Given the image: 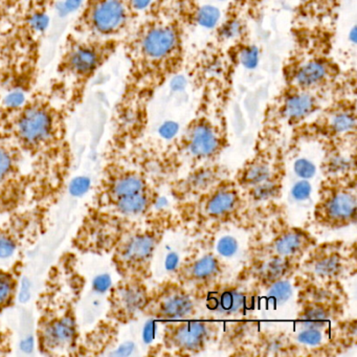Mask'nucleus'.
Instances as JSON below:
<instances>
[{
  "instance_id": "nucleus-1",
  "label": "nucleus",
  "mask_w": 357,
  "mask_h": 357,
  "mask_svg": "<svg viewBox=\"0 0 357 357\" xmlns=\"http://www.w3.org/2000/svg\"><path fill=\"white\" fill-rule=\"evenodd\" d=\"M189 0H154L141 24L129 33L130 74L125 103L145 108L183 68L185 35L192 17Z\"/></svg>"
},
{
  "instance_id": "nucleus-30",
  "label": "nucleus",
  "mask_w": 357,
  "mask_h": 357,
  "mask_svg": "<svg viewBox=\"0 0 357 357\" xmlns=\"http://www.w3.org/2000/svg\"><path fill=\"white\" fill-rule=\"evenodd\" d=\"M91 187V181L86 177H77L70 183V192L72 195L79 197L84 195Z\"/></svg>"
},
{
  "instance_id": "nucleus-17",
  "label": "nucleus",
  "mask_w": 357,
  "mask_h": 357,
  "mask_svg": "<svg viewBox=\"0 0 357 357\" xmlns=\"http://www.w3.org/2000/svg\"><path fill=\"white\" fill-rule=\"evenodd\" d=\"M301 258L284 257H262L250 267V275L261 287H266L273 282L287 279L296 268H298Z\"/></svg>"
},
{
  "instance_id": "nucleus-40",
  "label": "nucleus",
  "mask_w": 357,
  "mask_h": 357,
  "mask_svg": "<svg viewBox=\"0 0 357 357\" xmlns=\"http://www.w3.org/2000/svg\"><path fill=\"white\" fill-rule=\"evenodd\" d=\"M20 298L22 302H26L30 298V286H29V283L24 282L22 287V291H20Z\"/></svg>"
},
{
  "instance_id": "nucleus-14",
  "label": "nucleus",
  "mask_w": 357,
  "mask_h": 357,
  "mask_svg": "<svg viewBox=\"0 0 357 357\" xmlns=\"http://www.w3.org/2000/svg\"><path fill=\"white\" fill-rule=\"evenodd\" d=\"M240 206L237 183L222 179L206 191L202 202V212L208 218L225 219L236 212Z\"/></svg>"
},
{
  "instance_id": "nucleus-32",
  "label": "nucleus",
  "mask_w": 357,
  "mask_h": 357,
  "mask_svg": "<svg viewBox=\"0 0 357 357\" xmlns=\"http://www.w3.org/2000/svg\"><path fill=\"white\" fill-rule=\"evenodd\" d=\"M15 243L10 238L0 236V258H9L15 252Z\"/></svg>"
},
{
  "instance_id": "nucleus-12",
  "label": "nucleus",
  "mask_w": 357,
  "mask_h": 357,
  "mask_svg": "<svg viewBox=\"0 0 357 357\" xmlns=\"http://www.w3.org/2000/svg\"><path fill=\"white\" fill-rule=\"evenodd\" d=\"M54 123L53 112L45 104H30L18 116V137L28 145H40L51 137Z\"/></svg>"
},
{
  "instance_id": "nucleus-38",
  "label": "nucleus",
  "mask_w": 357,
  "mask_h": 357,
  "mask_svg": "<svg viewBox=\"0 0 357 357\" xmlns=\"http://www.w3.org/2000/svg\"><path fill=\"white\" fill-rule=\"evenodd\" d=\"M133 350V344L131 342H126V344H122L120 348L118 349L114 354L116 355H129L131 354Z\"/></svg>"
},
{
  "instance_id": "nucleus-10",
  "label": "nucleus",
  "mask_w": 357,
  "mask_h": 357,
  "mask_svg": "<svg viewBox=\"0 0 357 357\" xmlns=\"http://www.w3.org/2000/svg\"><path fill=\"white\" fill-rule=\"evenodd\" d=\"M114 43L101 40L75 43L64 57L63 70L76 78L91 76L112 53Z\"/></svg>"
},
{
  "instance_id": "nucleus-4",
  "label": "nucleus",
  "mask_w": 357,
  "mask_h": 357,
  "mask_svg": "<svg viewBox=\"0 0 357 357\" xmlns=\"http://www.w3.org/2000/svg\"><path fill=\"white\" fill-rule=\"evenodd\" d=\"M298 296V321L303 328L323 329L344 313V296L338 282L321 283L303 278Z\"/></svg>"
},
{
  "instance_id": "nucleus-27",
  "label": "nucleus",
  "mask_w": 357,
  "mask_h": 357,
  "mask_svg": "<svg viewBox=\"0 0 357 357\" xmlns=\"http://www.w3.org/2000/svg\"><path fill=\"white\" fill-rule=\"evenodd\" d=\"M294 171L296 176L300 177L301 179L309 181L317 174V167L311 160H307V158H298L294 162Z\"/></svg>"
},
{
  "instance_id": "nucleus-35",
  "label": "nucleus",
  "mask_w": 357,
  "mask_h": 357,
  "mask_svg": "<svg viewBox=\"0 0 357 357\" xmlns=\"http://www.w3.org/2000/svg\"><path fill=\"white\" fill-rule=\"evenodd\" d=\"M5 103L7 104L8 107L10 108H20V106L24 105V96L22 93H13L8 96L6 99Z\"/></svg>"
},
{
  "instance_id": "nucleus-22",
  "label": "nucleus",
  "mask_w": 357,
  "mask_h": 357,
  "mask_svg": "<svg viewBox=\"0 0 357 357\" xmlns=\"http://www.w3.org/2000/svg\"><path fill=\"white\" fill-rule=\"evenodd\" d=\"M151 204L152 196L149 193V190L116 199V208L125 216H137V215L144 214Z\"/></svg>"
},
{
  "instance_id": "nucleus-33",
  "label": "nucleus",
  "mask_w": 357,
  "mask_h": 357,
  "mask_svg": "<svg viewBox=\"0 0 357 357\" xmlns=\"http://www.w3.org/2000/svg\"><path fill=\"white\" fill-rule=\"evenodd\" d=\"M156 331H158V325H156L155 319H151V321H147L145 328H144V342L150 344V342L154 340V337H155Z\"/></svg>"
},
{
  "instance_id": "nucleus-24",
  "label": "nucleus",
  "mask_w": 357,
  "mask_h": 357,
  "mask_svg": "<svg viewBox=\"0 0 357 357\" xmlns=\"http://www.w3.org/2000/svg\"><path fill=\"white\" fill-rule=\"evenodd\" d=\"M234 15H248L254 17L257 11L261 9L265 0H231Z\"/></svg>"
},
{
  "instance_id": "nucleus-7",
  "label": "nucleus",
  "mask_w": 357,
  "mask_h": 357,
  "mask_svg": "<svg viewBox=\"0 0 357 357\" xmlns=\"http://www.w3.org/2000/svg\"><path fill=\"white\" fill-rule=\"evenodd\" d=\"M302 263L303 278L311 281L330 283L338 280L350 269V252L342 242H329L313 246Z\"/></svg>"
},
{
  "instance_id": "nucleus-5",
  "label": "nucleus",
  "mask_w": 357,
  "mask_h": 357,
  "mask_svg": "<svg viewBox=\"0 0 357 357\" xmlns=\"http://www.w3.org/2000/svg\"><path fill=\"white\" fill-rule=\"evenodd\" d=\"M197 311V300L193 292L177 281H167L149 292L144 313L154 319L181 321L195 317Z\"/></svg>"
},
{
  "instance_id": "nucleus-2",
  "label": "nucleus",
  "mask_w": 357,
  "mask_h": 357,
  "mask_svg": "<svg viewBox=\"0 0 357 357\" xmlns=\"http://www.w3.org/2000/svg\"><path fill=\"white\" fill-rule=\"evenodd\" d=\"M137 11L135 0H89L79 26L98 40L116 43L132 30Z\"/></svg>"
},
{
  "instance_id": "nucleus-39",
  "label": "nucleus",
  "mask_w": 357,
  "mask_h": 357,
  "mask_svg": "<svg viewBox=\"0 0 357 357\" xmlns=\"http://www.w3.org/2000/svg\"><path fill=\"white\" fill-rule=\"evenodd\" d=\"M22 350L24 351V352H31L34 348V340L33 337H28L26 340H22Z\"/></svg>"
},
{
  "instance_id": "nucleus-3",
  "label": "nucleus",
  "mask_w": 357,
  "mask_h": 357,
  "mask_svg": "<svg viewBox=\"0 0 357 357\" xmlns=\"http://www.w3.org/2000/svg\"><path fill=\"white\" fill-rule=\"evenodd\" d=\"M354 176L328 177L315 204L317 225L328 229H342L356 222L357 196Z\"/></svg>"
},
{
  "instance_id": "nucleus-31",
  "label": "nucleus",
  "mask_w": 357,
  "mask_h": 357,
  "mask_svg": "<svg viewBox=\"0 0 357 357\" xmlns=\"http://www.w3.org/2000/svg\"><path fill=\"white\" fill-rule=\"evenodd\" d=\"M12 158L9 152L0 148V181L5 178L11 170Z\"/></svg>"
},
{
  "instance_id": "nucleus-25",
  "label": "nucleus",
  "mask_w": 357,
  "mask_h": 357,
  "mask_svg": "<svg viewBox=\"0 0 357 357\" xmlns=\"http://www.w3.org/2000/svg\"><path fill=\"white\" fill-rule=\"evenodd\" d=\"M296 340L298 344L304 346L317 348L321 346L324 340V334L321 329H315V328H303L302 331L298 332L296 336Z\"/></svg>"
},
{
  "instance_id": "nucleus-28",
  "label": "nucleus",
  "mask_w": 357,
  "mask_h": 357,
  "mask_svg": "<svg viewBox=\"0 0 357 357\" xmlns=\"http://www.w3.org/2000/svg\"><path fill=\"white\" fill-rule=\"evenodd\" d=\"M14 281L8 273H0V308H3L12 298Z\"/></svg>"
},
{
  "instance_id": "nucleus-36",
  "label": "nucleus",
  "mask_w": 357,
  "mask_h": 357,
  "mask_svg": "<svg viewBox=\"0 0 357 357\" xmlns=\"http://www.w3.org/2000/svg\"><path fill=\"white\" fill-rule=\"evenodd\" d=\"M179 264H181V260H179V257L176 254L171 252L167 256L166 261H165V266H166L167 271L174 273Z\"/></svg>"
},
{
  "instance_id": "nucleus-11",
  "label": "nucleus",
  "mask_w": 357,
  "mask_h": 357,
  "mask_svg": "<svg viewBox=\"0 0 357 357\" xmlns=\"http://www.w3.org/2000/svg\"><path fill=\"white\" fill-rule=\"evenodd\" d=\"M222 271L218 257L204 255L183 264L181 263L174 273L176 281L194 294V291H204L216 285Z\"/></svg>"
},
{
  "instance_id": "nucleus-23",
  "label": "nucleus",
  "mask_w": 357,
  "mask_h": 357,
  "mask_svg": "<svg viewBox=\"0 0 357 357\" xmlns=\"http://www.w3.org/2000/svg\"><path fill=\"white\" fill-rule=\"evenodd\" d=\"M263 289L265 290L266 298H268L275 305L285 304L294 294L292 284L287 279L273 282Z\"/></svg>"
},
{
  "instance_id": "nucleus-19",
  "label": "nucleus",
  "mask_w": 357,
  "mask_h": 357,
  "mask_svg": "<svg viewBox=\"0 0 357 357\" xmlns=\"http://www.w3.org/2000/svg\"><path fill=\"white\" fill-rule=\"evenodd\" d=\"M75 323L70 317H63L47 325L43 340L51 349H62L72 344L75 336Z\"/></svg>"
},
{
  "instance_id": "nucleus-15",
  "label": "nucleus",
  "mask_w": 357,
  "mask_h": 357,
  "mask_svg": "<svg viewBox=\"0 0 357 357\" xmlns=\"http://www.w3.org/2000/svg\"><path fill=\"white\" fill-rule=\"evenodd\" d=\"M314 245L315 239L308 231L301 229H285L265 245L263 257L302 258Z\"/></svg>"
},
{
  "instance_id": "nucleus-20",
  "label": "nucleus",
  "mask_w": 357,
  "mask_h": 357,
  "mask_svg": "<svg viewBox=\"0 0 357 357\" xmlns=\"http://www.w3.org/2000/svg\"><path fill=\"white\" fill-rule=\"evenodd\" d=\"M219 167L208 166L197 169L192 172L185 181V191L190 193L208 191L211 188L225 179Z\"/></svg>"
},
{
  "instance_id": "nucleus-8",
  "label": "nucleus",
  "mask_w": 357,
  "mask_h": 357,
  "mask_svg": "<svg viewBox=\"0 0 357 357\" xmlns=\"http://www.w3.org/2000/svg\"><path fill=\"white\" fill-rule=\"evenodd\" d=\"M336 91V89H335ZM333 95V93H332ZM331 95V96H332ZM331 96L284 89L267 112V122L298 127L327 103Z\"/></svg>"
},
{
  "instance_id": "nucleus-29",
  "label": "nucleus",
  "mask_w": 357,
  "mask_h": 357,
  "mask_svg": "<svg viewBox=\"0 0 357 357\" xmlns=\"http://www.w3.org/2000/svg\"><path fill=\"white\" fill-rule=\"evenodd\" d=\"M290 193H291V197L296 202H305L310 198L311 193H312V185H311L310 181L301 179L292 185Z\"/></svg>"
},
{
  "instance_id": "nucleus-21",
  "label": "nucleus",
  "mask_w": 357,
  "mask_h": 357,
  "mask_svg": "<svg viewBox=\"0 0 357 357\" xmlns=\"http://www.w3.org/2000/svg\"><path fill=\"white\" fill-rule=\"evenodd\" d=\"M148 191L147 183L137 173H125L112 183V195L114 199Z\"/></svg>"
},
{
  "instance_id": "nucleus-26",
  "label": "nucleus",
  "mask_w": 357,
  "mask_h": 357,
  "mask_svg": "<svg viewBox=\"0 0 357 357\" xmlns=\"http://www.w3.org/2000/svg\"><path fill=\"white\" fill-rule=\"evenodd\" d=\"M238 250H239V243L231 236H223L217 242V252L222 258H233L237 254Z\"/></svg>"
},
{
  "instance_id": "nucleus-18",
  "label": "nucleus",
  "mask_w": 357,
  "mask_h": 357,
  "mask_svg": "<svg viewBox=\"0 0 357 357\" xmlns=\"http://www.w3.org/2000/svg\"><path fill=\"white\" fill-rule=\"evenodd\" d=\"M277 176L280 175L273 173V166L268 156H255L239 171L237 185L245 190H252Z\"/></svg>"
},
{
  "instance_id": "nucleus-16",
  "label": "nucleus",
  "mask_w": 357,
  "mask_h": 357,
  "mask_svg": "<svg viewBox=\"0 0 357 357\" xmlns=\"http://www.w3.org/2000/svg\"><path fill=\"white\" fill-rule=\"evenodd\" d=\"M149 298V291L139 279L129 280L116 288L114 304L121 319H130L144 312Z\"/></svg>"
},
{
  "instance_id": "nucleus-6",
  "label": "nucleus",
  "mask_w": 357,
  "mask_h": 357,
  "mask_svg": "<svg viewBox=\"0 0 357 357\" xmlns=\"http://www.w3.org/2000/svg\"><path fill=\"white\" fill-rule=\"evenodd\" d=\"M218 332V326L213 321H169L162 331V346L175 354H197L214 342Z\"/></svg>"
},
{
  "instance_id": "nucleus-13",
  "label": "nucleus",
  "mask_w": 357,
  "mask_h": 357,
  "mask_svg": "<svg viewBox=\"0 0 357 357\" xmlns=\"http://www.w3.org/2000/svg\"><path fill=\"white\" fill-rule=\"evenodd\" d=\"M204 306L217 317H239L248 309V296L237 286L214 285L206 294Z\"/></svg>"
},
{
  "instance_id": "nucleus-37",
  "label": "nucleus",
  "mask_w": 357,
  "mask_h": 357,
  "mask_svg": "<svg viewBox=\"0 0 357 357\" xmlns=\"http://www.w3.org/2000/svg\"><path fill=\"white\" fill-rule=\"evenodd\" d=\"M82 3L83 0H66V3H64V10L68 13L76 11Z\"/></svg>"
},
{
  "instance_id": "nucleus-34",
  "label": "nucleus",
  "mask_w": 357,
  "mask_h": 357,
  "mask_svg": "<svg viewBox=\"0 0 357 357\" xmlns=\"http://www.w3.org/2000/svg\"><path fill=\"white\" fill-rule=\"evenodd\" d=\"M110 285H112V279L108 275H99L93 282V287H95L96 291L98 292L107 291Z\"/></svg>"
},
{
  "instance_id": "nucleus-9",
  "label": "nucleus",
  "mask_w": 357,
  "mask_h": 357,
  "mask_svg": "<svg viewBox=\"0 0 357 357\" xmlns=\"http://www.w3.org/2000/svg\"><path fill=\"white\" fill-rule=\"evenodd\" d=\"M160 243V236L154 231H137L127 238L119 250L121 266L132 273L133 279L142 280L149 275L154 252Z\"/></svg>"
}]
</instances>
